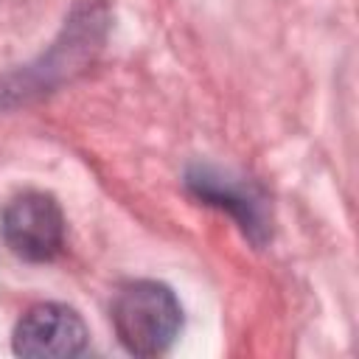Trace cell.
Segmentation results:
<instances>
[{
    "mask_svg": "<svg viewBox=\"0 0 359 359\" xmlns=\"http://www.w3.org/2000/svg\"><path fill=\"white\" fill-rule=\"evenodd\" d=\"M185 185L205 205L227 210L238 222L244 236H250L255 244L266 238V199L252 182L213 165H191L185 174Z\"/></svg>",
    "mask_w": 359,
    "mask_h": 359,
    "instance_id": "5",
    "label": "cell"
},
{
    "mask_svg": "<svg viewBox=\"0 0 359 359\" xmlns=\"http://www.w3.org/2000/svg\"><path fill=\"white\" fill-rule=\"evenodd\" d=\"M112 325L129 353L160 356L182 328V306L160 280H129L115 292Z\"/></svg>",
    "mask_w": 359,
    "mask_h": 359,
    "instance_id": "1",
    "label": "cell"
},
{
    "mask_svg": "<svg viewBox=\"0 0 359 359\" xmlns=\"http://www.w3.org/2000/svg\"><path fill=\"white\" fill-rule=\"evenodd\" d=\"M8 250L25 261H53L65 247V216L59 202L45 191L17 194L0 219Z\"/></svg>",
    "mask_w": 359,
    "mask_h": 359,
    "instance_id": "3",
    "label": "cell"
},
{
    "mask_svg": "<svg viewBox=\"0 0 359 359\" xmlns=\"http://www.w3.org/2000/svg\"><path fill=\"white\" fill-rule=\"evenodd\" d=\"M104 31L107 6L101 0H81L73 8L59 42L48 50V56H42V62L31 65L25 73L14 76L3 95H14V101H28L31 95H42L59 81L70 79L76 70H84L81 65L93 62L95 50L104 42Z\"/></svg>",
    "mask_w": 359,
    "mask_h": 359,
    "instance_id": "2",
    "label": "cell"
},
{
    "mask_svg": "<svg viewBox=\"0 0 359 359\" xmlns=\"http://www.w3.org/2000/svg\"><path fill=\"white\" fill-rule=\"evenodd\" d=\"M87 348V325L65 303L31 306L14 328V353L28 359H67Z\"/></svg>",
    "mask_w": 359,
    "mask_h": 359,
    "instance_id": "4",
    "label": "cell"
}]
</instances>
